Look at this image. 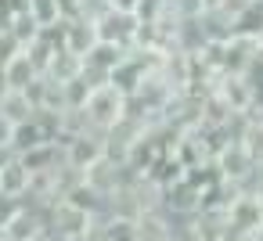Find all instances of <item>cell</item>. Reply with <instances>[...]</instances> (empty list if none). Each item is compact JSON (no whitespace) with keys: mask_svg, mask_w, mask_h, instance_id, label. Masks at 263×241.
<instances>
[{"mask_svg":"<svg viewBox=\"0 0 263 241\" xmlns=\"http://www.w3.org/2000/svg\"><path fill=\"white\" fill-rule=\"evenodd\" d=\"M126 101H130V94H123L116 83H98V87H90L87 97H83V105H80V112H83V119H87V130H94V133L105 137V133L126 115Z\"/></svg>","mask_w":263,"mask_h":241,"instance_id":"1","label":"cell"},{"mask_svg":"<svg viewBox=\"0 0 263 241\" xmlns=\"http://www.w3.org/2000/svg\"><path fill=\"white\" fill-rule=\"evenodd\" d=\"M36 76H40V65L33 62V54H29L26 47L15 51L4 65H0V79H4L8 90H29V87L36 83Z\"/></svg>","mask_w":263,"mask_h":241,"instance_id":"2","label":"cell"},{"mask_svg":"<svg viewBox=\"0 0 263 241\" xmlns=\"http://www.w3.org/2000/svg\"><path fill=\"white\" fill-rule=\"evenodd\" d=\"M29 176H33V173L22 166V158H18V155L4 158V162H0V194L22 198V194L29 191Z\"/></svg>","mask_w":263,"mask_h":241,"instance_id":"3","label":"cell"},{"mask_svg":"<svg viewBox=\"0 0 263 241\" xmlns=\"http://www.w3.org/2000/svg\"><path fill=\"white\" fill-rule=\"evenodd\" d=\"M22 209V198H11V194H0V227H8L11 216Z\"/></svg>","mask_w":263,"mask_h":241,"instance_id":"4","label":"cell"}]
</instances>
